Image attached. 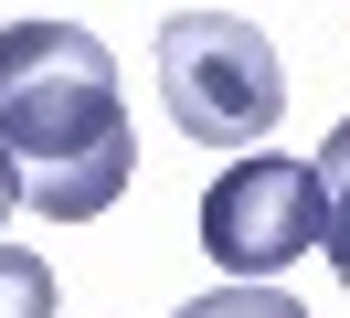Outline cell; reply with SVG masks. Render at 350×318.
Wrapping results in <instances>:
<instances>
[{
  "label": "cell",
  "mask_w": 350,
  "mask_h": 318,
  "mask_svg": "<svg viewBox=\"0 0 350 318\" xmlns=\"http://www.w3.org/2000/svg\"><path fill=\"white\" fill-rule=\"evenodd\" d=\"M180 318H308V308L276 297V287H213V297H191Z\"/></svg>",
  "instance_id": "cell-5"
},
{
  "label": "cell",
  "mask_w": 350,
  "mask_h": 318,
  "mask_svg": "<svg viewBox=\"0 0 350 318\" xmlns=\"http://www.w3.org/2000/svg\"><path fill=\"white\" fill-rule=\"evenodd\" d=\"M159 106H170L180 138L202 148H255L265 127L286 117V75H276V42L234 11H180L159 32Z\"/></svg>",
  "instance_id": "cell-3"
},
{
  "label": "cell",
  "mask_w": 350,
  "mask_h": 318,
  "mask_svg": "<svg viewBox=\"0 0 350 318\" xmlns=\"http://www.w3.org/2000/svg\"><path fill=\"white\" fill-rule=\"evenodd\" d=\"M0 318H53V265L32 244H0Z\"/></svg>",
  "instance_id": "cell-4"
},
{
  "label": "cell",
  "mask_w": 350,
  "mask_h": 318,
  "mask_svg": "<svg viewBox=\"0 0 350 318\" xmlns=\"http://www.w3.org/2000/svg\"><path fill=\"white\" fill-rule=\"evenodd\" d=\"M340 138L319 148V159H234L213 191H202V254H213L223 276H244V287H265L276 265H297V254H319L329 233H340Z\"/></svg>",
  "instance_id": "cell-2"
},
{
  "label": "cell",
  "mask_w": 350,
  "mask_h": 318,
  "mask_svg": "<svg viewBox=\"0 0 350 318\" xmlns=\"http://www.w3.org/2000/svg\"><path fill=\"white\" fill-rule=\"evenodd\" d=\"M0 159L11 191L53 223H96L138 170V127L117 64L85 21H11L0 32Z\"/></svg>",
  "instance_id": "cell-1"
},
{
  "label": "cell",
  "mask_w": 350,
  "mask_h": 318,
  "mask_svg": "<svg viewBox=\"0 0 350 318\" xmlns=\"http://www.w3.org/2000/svg\"><path fill=\"white\" fill-rule=\"evenodd\" d=\"M11 202H22V191H11V159H0V233H11Z\"/></svg>",
  "instance_id": "cell-6"
}]
</instances>
